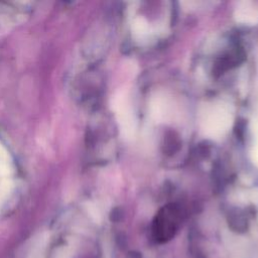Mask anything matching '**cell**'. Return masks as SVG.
I'll use <instances>...</instances> for the list:
<instances>
[{"label": "cell", "mask_w": 258, "mask_h": 258, "mask_svg": "<svg viewBox=\"0 0 258 258\" xmlns=\"http://www.w3.org/2000/svg\"><path fill=\"white\" fill-rule=\"evenodd\" d=\"M233 114L230 107L222 102L214 103L202 113L201 126L205 135L210 138H221L232 126Z\"/></svg>", "instance_id": "obj_1"}, {"label": "cell", "mask_w": 258, "mask_h": 258, "mask_svg": "<svg viewBox=\"0 0 258 258\" xmlns=\"http://www.w3.org/2000/svg\"><path fill=\"white\" fill-rule=\"evenodd\" d=\"M115 111L124 136L126 138L132 137L135 130V120L132 110L124 98H118L116 100Z\"/></svg>", "instance_id": "obj_2"}, {"label": "cell", "mask_w": 258, "mask_h": 258, "mask_svg": "<svg viewBox=\"0 0 258 258\" xmlns=\"http://www.w3.org/2000/svg\"><path fill=\"white\" fill-rule=\"evenodd\" d=\"M235 17L241 23L256 24L258 23V6L253 2H240L235 9Z\"/></svg>", "instance_id": "obj_3"}, {"label": "cell", "mask_w": 258, "mask_h": 258, "mask_svg": "<svg viewBox=\"0 0 258 258\" xmlns=\"http://www.w3.org/2000/svg\"><path fill=\"white\" fill-rule=\"evenodd\" d=\"M148 32V26L143 19H137L134 22V33L139 37H143Z\"/></svg>", "instance_id": "obj_4"}, {"label": "cell", "mask_w": 258, "mask_h": 258, "mask_svg": "<svg viewBox=\"0 0 258 258\" xmlns=\"http://www.w3.org/2000/svg\"><path fill=\"white\" fill-rule=\"evenodd\" d=\"M253 133H254V145L252 148V159L258 165V121H254Z\"/></svg>", "instance_id": "obj_5"}]
</instances>
